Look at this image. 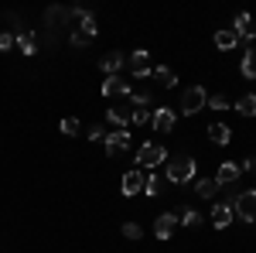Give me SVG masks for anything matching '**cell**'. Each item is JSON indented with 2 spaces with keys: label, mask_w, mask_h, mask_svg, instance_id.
<instances>
[{
  "label": "cell",
  "mask_w": 256,
  "mask_h": 253,
  "mask_svg": "<svg viewBox=\"0 0 256 253\" xmlns=\"http://www.w3.org/2000/svg\"><path fill=\"white\" fill-rule=\"evenodd\" d=\"M195 171H198V164H195V157H188V154H174V157L164 161V178H168L171 185H184V181H192Z\"/></svg>",
  "instance_id": "6da1fadb"
},
{
  "label": "cell",
  "mask_w": 256,
  "mask_h": 253,
  "mask_svg": "<svg viewBox=\"0 0 256 253\" xmlns=\"http://www.w3.org/2000/svg\"><path fill=\"white\" fill-rule=\"evenodd\" d=\"M164 161H168V151L160 147L158 140H147V144L137 151V168H140V171H144V168H147V171H154V168L164 164Z\"/></svg>",
  "instance_id": "7a4b0ae2"
},
{
  "label": "cell",
  "mask_w": 256,
  "mask_h": 253,
  "mask_svg": "<svg viewBox=\"0 0 256 253\" xmlns=\"http://www.w3.org/2000/svg\"><path fill=\"white\" fill-rule=\"evenodd\" d=\"M232 215L242 219V222H256V188L236 192V198H232Z\"/></svg>",
  "instance_id": "3957f363"
},
{
  "label": "cell",
  "mask_w": 256,
  "mask_h": 253,
  "mask_svg": "<svg viewBox=\"0 0 256 253\" xmlns=\"http://www.w3.org/2000/svg\"><path fill=\"white\" fill-rule=\"evenodd\" d=\"M102 147H106L110 157L126 154V151H130V127H113V130L106 134V140H102Z\"/></svg>",
  "instance_id": "277c9868"
},
{
  "label": "cell",
  "mask_w": 256,
  "mask_h": 253,
  "mask_svg": "<svg viewBox=\"0 0 256 253\" xmlns=\"http://www.w3.org/2000/svg\"><path fill=\"white\" fill-rule=\"evenodd\" d=\"M205 103H208V93H205L202 86H192V89L181 93V113H184V117H195V113L205 110Z\"/></svg>",
  "instance_id": "5b68a950"
},
{
  "label": "cell",
  "mask_w": 256,
  "mask_h": 253,
  "mask_svg": "<svg viewBox=\"0 0 256 253\" xmlns=\"http://www.w3.org/2000/svg\"><path fill=\"white\" fill-rule=\"evenodd\" d=\"M99 35V28H96V21H92V14H82L79 24L72 28V35H68V41L76 45V48H82V45H89V41Z\"/></svg>",
  "instance_id": "8992f818"
},
{
  "label": "cell",
  "mask_w": 256,
  "mask_h": 253,
  "mask_svg": "<svg viewBox=\"0 0 256 253\" xmlns=\"http://www.w3.org/2000/svg\"><path fill=\"white\" fill-rule=\"evenodd\" d=\"M174 123H178V113L171 110V106H158V110H154V117H150V127H154L158 134H171V130H174Z\"/></svg>",
  "instance_id": "52a82bcc"
},
{
  "label": "cell",
  "mask_w": 256,
  "mask_h": 253,
  "mask_svg": "<svg viewBox=\"0 0 256 253\" xmlns=\"http://www.w3.org/2000/svg\"><path fill=\"white\" fill-rule=\"evenodd\" d=\"M130 69H134V79H150L154 76V69H150V52L137 48V52L130 55Z\"/></svg>",
  "instance_id": "ba28073f"
},
{
  "label": "cell",
  "mask_w": 256,
  "mask_h": 253,
  "mask_svg": "<svg viewBox=\"0 0 256 253\" xmlns=\"http://www.w3.org/2000/svg\"><path fill=\"white\" fill-rule=\"evenodd\" d=\"M144 171H140V168H130V171H126V175H123V181H120V188H123V195H126V198H134V195L137 192H144Z\"/></svg>",
  "instance_id": "9c48e42d"
},
{
  "label": "cell",
  "mask_w": 256,
  "mask_h": 253,
  "mask_svg": "<svg viewBox=\"0 0 256 253\" xmlns=\"http://www.w3.org/2000/svg\"><path fill=\"white\" fill-rule=\"evenodd\" d=\"M178 229V215L174 212H160L158 219H154V236L158 239H171Z\"/></svg>",
  "instance_id": "30bf717a"
},
{
  "label": "cell",
  "mask_w": 256,
  "mask_h": 253,
  "mask_svg": "<svg viewBox=\"0 0 256 253\" xmlns=\"http://www.w3.org/2000/svg\"><path fill=\"white\" fill-rule=\"evenodd\" d=\"M239 175H242L239 161H222V164H218V175H216V185L218 188H222V185H236Z\"/></svg>",
  "instance_id": "8fae6325"
},
{
  "label": "cell",
  "mask_w": 256,
  "mask_h": 253,
  "mask_svg": "<svg viewBox=\"0 0 256 253\" xmlns=\"http://www.w3.org/2000/svg\"><path fill=\"white\" fill-rule=\"evenodd\" d=\"M134 89H130V82L126 79H120V76H106V82H102V96L110 99V96H130Z\"/></svg>",
  "instance_id": "7c38bea8"
},
{
  "label": "cell",
  "mask_w": 256,
  "mask_h": 253,
  "mask_svg": "<svg viewBox=\"0 0 256 253\" xmlns=\"http://www.w3.org/2000/svg\"><path fill=\"white\" fill-rule=\"evenodd\" d=\"M208 219H212V226H216V229H226V226H229L236 215H232V205H229V202H216Z\"/></svg>",
  "instance_id": "4fadbf2b"
},
{
  "label": "cell",
  "mask_w": 256,
  "mask_h": 253,
  "mask_svg": "<svg viewBox=\"0 0 256 253\" xmlns=\"http://www.w3.org/2000/svg\"><path fill=\"white\" fill-rule=\"evenodd\" d=\"M123 65H126V55H123V52H106V55L99 59V69H102L106 76H120Z\"/></svg>",
  "instance_id": "5bb4252c"
},
{
  "label": "cell",
  "mask_w": 256,
  "mask_h": 253,
  "mask_svg": "<svg viewBox=\"0 0 256 253\" xmlns=\"http://www.w3.org/2000/svg\"><path fill=\"white\" fill-rule=\"evenodd\" d=\"M229 110H236L239 117H256V93H242Z\"/></svg>",
  "instance_id": "9a60e30c"
},
{
  "label": "cell",
  "mask_w": 256,
  "mask_h": 253,
  "mask_svg": "<svg viewBox=\"0 0 256 253\" xmlns=\"http://www.w3.org/2000/svg\"><path fill=\"white\" fill-rule=\"evenodd\" d=\"M106 117H110V123H113V127H130L134 106H123V103H120V106H110V113H106Z\"/></svg>",
  "instance_id": "2e32d148"
},
{
  "label": "cell",
  "mask_w": 256,
  "mask_h": 253,
  "mask_svg": "<svg viewBox=\"0 0 256 253\" xmlns=\"http://www.w3.org/2000/svg\"><path fill=\"white\" fill-rule=\"evenodd\" d=\"M239 45V35L232 31V28H218V35H216V48L218 52H232Z\"/></svg>",
  "instance_id": "e0dca14e"
},
{
  "label": "cell",
  "mask_w": 256,
  "mask_h": 253,
  "mask_svg": "<svg viewBox=\"0 0 256 253\" xmlns=\"http://www.w3.org/2000/svg\"><path fill=\"white\" fill-rule=\"evenodd\" d=\"M14 45H18L24 55H34V52H38V38H34V31H18V35H14Z\"/></svg>",
  "instance_id": "ac0fdd59"
},
{
  "label": "cell",
  "mask_w": 256,
  "mask_h": 253,
  "mask_svg": "<svg viewBox=\"0 0 256 253\" xmlns=\"http://www.w3.org/2000/svg\"><path fill=\"white\" fill-rule=\"evenodd\" d=\"M208 140H212V144H218V147H226V144H229V140H232V130H229V127H226V123H212V127H208Z\"/></svg>",
  "instance_id": "d6986e66"
},
{
  "label": "cell",
  "mask_w": 256,
  "mask_h": 253,
  "mask_svg": "<svg viewBox=\"0 0 256 253\" xmlns=\"http://www.w3.org/2000/svg\"><path fill=\"white\" fill-rule=\"evenodd\" d=\"M239 72L246 79H256V48H246V55H242V65H239Z\"/></svg>",
  "instance_id": "ffe728a7"
},
{
  "label": "cell",
  "mask_w": 256,
  "mask_h": 253,
  "mask_svg": "<svg viewBox=\"0 0 256 253\" xmlns=\"http://www.w3.org/2000/svg\"><path fill=\"white\" fill-rule=\"evenodd\" d=\"M154 79H158V82L164 86V89L178 86V72H174V69H164V65H160V69H154Z\"/></svg>",
  "instance_id": "44dd1931"
},
{
  "label": "cell",
  "mask_w": 256,
  "mask_h": 253,
  "mask_svg": "<svg viewBox=\"0 0 256 253\" xmlns=\"http://www.w3.org/2000/svg\"><path fill=\"white\" fill-rule=\"evenodd\" d=\"M160 188H164V178H160V175L150 171V175L144 178V195H150V198H154V195H160Z\"/></svg>",
  "instance_id": "7402d4cb"
},
{
  "label": "cell",
  "mask_w": 256,
  "mask_h": 253,
  "mask_svg": "<svg viewBox=\"0 0 256 253\" xmlns=\"http://www.w3.org/2000/svg\"><path fill=\"white\" fill-rule=\"evenodd\" d=\"M250 24H253V18H250V14H236V21H232V31L239 35V41L246 38V35H253V31H250Z\"/></svg>",
  "instance_id": "603a6c76"
},
{
  "label": "cell",
  "mask_w": 256,
  "mask_h": 253,
  "mask_svg": "<svg viewBox=\"0 0 256 253\" xmlns=\"http://www.w3.org/2000/svg\"><path fill=\"white\" fill-rule=\"evenodd\" d=\"M195 192L202 195V198H216V192H218V185H216V178H202L195 185Z\"/></svg>",
  "instance_id": "cb8c5ba5"
},
{
  "label": "cell",
  "mask_w": 256,
  "mask_h": 253,
  "mask_svg": "<svg viewBox=\"0 0 256 253\" xmlns=\"http://www.w3.org/2000/svg\"><path fill=\"white\" fill-rule=\"evenodd\" d=\"M202 219H205V215H202V212H195V209H184V212L178 215V222H181V226H188V229L202 226Z\"/></svg>",
  "instance_id": "d4e9b609"
},
{
  "label": "cell",
  "mask_w": 256,
  "mask_h": 253,
  "mask_svg": "<svg viewBox=\"0 0 256 253\" xmlns=\"http://www.w3.org/2000/svg\"><path fill=\"white\" fill-rule=\"evenodd\" d=\"M79 130H82V123L76 117H65V120H62V134H65V137H76Z\"/></svg>",
  "instance_id": "484cf974"
},
{
  "label": "cell",
  "mask_w": 256,
  "mask_h": 253,
  "mask_svg": "<svg viewBox=\"0 0 256 253\" xmlns=\"http://www.w3.org/2000/svg\"><path fill=\"white\" fill-rule=\"evenodd\" d=\"M150 117H154V110H134L130 127H144V123H150Z\"/></svg>",
  "instance_id": "4316f807"
},
{
  "label": "cell",
  "mask_w": 256,
  "mask_h": 253,
  "mask_svg": "<svg viewBox=\"0 0 256 253\" xmlns=\"http://www.w3.org/2000/svg\"><path fill=\"white\" fill-rule=\"evenodd\" d=\"M205 106H212V110H218V113H222V110H229V99L222 96V93H212V96H208V103H205Z\"/></svg>",
  "instance_id": "83f0119b"
},
{
  "label": "cell",
  "mask_w": 256,
  "mask_h": 253,
  "mask_svg": "<svg viewBox=\"0 0 256 253\" xmlns=\"http://www.w3.org/2000/svg\"><path fill=\"white\" fill-rule=\"evenodd\" d=\"M86 140H106V127H102V123H92V127L86 130Z\"/></svg>",
  "instance_id": "f1b7e54d"
},
{
  "label": "cell",
  "mask_w": 256,
  "mask_h": 253,
  "mask_svg": "<svg viewBox=\"0 0 256 253\" xmlns=\"http://www.w3.org/2000/svg\"><path fill=\"white\" fill-rule=\"evenodd\" d=\"M123 236H126V239H140V236H144L140 222H123Z\"/></svg>",
  "instance_id": "f546056e"
},
{
  "label": "cell",
  "mask_w": 256,
  "mask_h": 253,
  "mask_svg": "<svg viewBox=\"0 0 256 253\" xmlns=\"http://www.w3.org/2000/svg\"><path fill=\"white\" fill-rule=\"evenodd\" d=\"M14 45V35H7V31H0V52H7Z\"/></svg>",
  "instance_id": "4dcf8cb0"
}]
</instances>
